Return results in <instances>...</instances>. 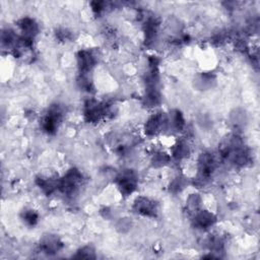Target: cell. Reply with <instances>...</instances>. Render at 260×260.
<instances>
[{
  "label": "cell",
  "mask_w": 260,
  "mask_h": 260,
  "mask_svg": "<svg viewBox=\"0 0 260 260\" xmlns=\"http://www.w3.org/2000/svg\"><path fill=\"white\" fill-rule=\"evenodd\" d=\"M82 181L81 173L76 169L69 170L58 183V189L64 194H72L80 186Z\"/></svg>",
  "instance_id": "cell-1"
},
{
  "label": "cell",
  "mask_w": 260,
  "mask_h": 260,
  "mask_svg": "<svg viewBox=\"0 0 260 260\" xmlns=\"http://www.w3.org/2000/svg\"><path fill=\"white\" fill-rule=\"evenodd\" d=\"M61 119H62L61 108L58 105L51 106L41 122L44 131L50 134L54 133L57 130Z\"/></svg>",
  "instance_id": "cell-2"
},
{
  "label": "cell",
  "mask_w": 260,
  "mask_h": 260,
  "mask_svg": "<svg viewBox=\"0 0 260 260\" xmlns=\"http://www.w3.org/2000/svg\"><path fill=\"white\" fill-rule=\"evenodd\" d=\"M168 127L167 117L161 113L153 114L145 123V133L148 136H153Z\"/></svg>",
  "instance_id": "cell-3"
},
{
  "label": "cell",
  "mask_w": 260,
  "mask_h": 260,
  "mask_svg": "<svg viewBox=\"0 0 260 260\" xmlns=\"http://www.w3.org/2000/svg\"><path fill=\"white\" fill-rule=\"evenodd\" d=\"M117 186L121 194L128 196L136 188V179L131 172H124L117 178Z\"/></svg>",
  "instance_id": "cell-4"
},
{
  "label": "cell",
  "mask_w": 260,
  "mask_h": 260,
  "mask_svg": "<svg viewBox=\"0 0 260 260\" xmlns=\"http://www.w3.org/2000/svg\"><path fill=\"white\" fill-rule=\"evenodd\" d=\"M134 209L142 215L154 216L156 213V204L147 197H138L134 202Z\"/></svg>",
  "instance_id": "cell-5"
},
{
  "label": "cell",
  "mask_w": 260,
  "mask_h": 260,
  "mask_svg": "<svg viewBox=\"0 0 260 260\" xmlns=\"http://www.w3.org/2000/svg\"><path fill=\"white\" fill-rule=\"evenodd\" d=\"M62 248V242L57 236H44L40 242V249L46 254H55Z\"/></svg>",
  "instance_id": "cell-6"
},
{
  "label": "cell",
  "mask_w": 260,
  "mask_h": 260,
  "mask_svg": "<svg viewBox=\"0 0 260 260\" xmlns=\"http://www.w3.org/2000/svg\"><path fill=\"white\" fill-rule=\"evenodd\" d=\"M95 64L94 56L86 50L79 51L77 54V65L81 74L88 73Z\"/></svg>",
  "instance_id": "cell-7"
},
{
  "label": "cell",
  "mask_w": 260,
  "mask_h": 260,
  "mask_svg": "<svg viewBox=\"0 0 260 260\" xmlns=\"http://www.w3.org/2000/svg\"><path fill=\"white\" fill-rule=\"evenodd\" d=\"M215 216L213 213L207 211V210H197L194 212V225L198 229H208L215 222Z\"/></svg>",
  "instance_id": "cell-8"
},
{
  "label": "cell",
  "mask_w": 260,
  "mask_h": 260,
  "mask_svg": "<svg viewBox=\"0 0 260 260\" xmlns=\"http://www.w3.org/2000/svg\"><path fill=\"white\" fill-rule=\"evenodd\" d=\"M17 25L22 34L21 38L32 41V38L38 31V25L35 20L29 17H24L18 21Z\"/></svg>",
  "instance_id": "cell-9"
},
{
  "label": "cell",
  "mask_w": 260,
  "mask_h": 260,
  "mask_svg": "<svg viewBox=\"0 0 260 260\" xmlns=\"http://www.w3.org/2000/svg\"><path fill=\"white\" fill-rule=\"evenodd\" d=\"M58 183L59 180L56 181L54 178L51 177H40L37 179L38 186L46 194H51L56 189H58Z\"/></svg>",
  "instance_id": "cell-10"
},
{
  "label": "cell",
  "mask_w": 260,
  "mask_h": 260,
  "mask_svg": "<svg viewBox=\"0 0 260 260\" xmlns=\"http://www.w3.org/2000/svg\"><path fill=\"white\" fill-rule=\"evenodd\" d=\"M167 123L168 127L174 131H181L185 127V120L179 111H174L172 114H170V117L167 118Z\"/></svg>",
  "instance_id": "cell-11"
},
{
  "label": "cell",
  "mask_w": 260,
  "mask_h": 260,
  "mask_svg": "<svg viewBox=\"0 0 260 260\" xmlns=\"http://www.w3.org/2000/svg\"><path fill=\"white\" fill-rule=\"evenodd\" d=\"M172 152H173V155L177 159H182V158L188 156V154L190 153V148L186 141L181 140L174 146Z\"/></svg>",
  "instance_id": "cell-12"
},
{
  "label": "cell",
  "mask_w": 260,
  "mask_h": 260,
  "mask_svg": "<svg viewBox=\"0 0 260 260\" xmlns=\"http://www.w3.org/2000/svg\"><path fill=\"white\" fill-rule=\"evenodd\" d=\"M21 218L28 225H35L38 221V214L34 210H25L22 212Z\"/></svg>",
  "instance_id": "cell-13"
},
{
  "label": "cell",
  "mask_w": 260,
  "mask_h": 260,
  "mask_svg": "<svg viewBox=\"0 0 260 260\" xmlns=\"http://www.w3.org/2000/svg\"><path fill=\"white\" fill-rule=\"evenodd\" d=\"M168 161H169V156L165 152H156L152 158V162L155 166H164Z\"/></svg>",
  "instance_id": "cell-14"
},
{
  "label": "cell",
  "mask_w": 260,
  "mask_h": 260,
  "mask_svg": "<svg viewBox=\"0 0 260 260\" xmlns=\"http://www.w3.org/2000/svg\"><path fill=\"white\" fill-rule=\"evenodd\" d=\"M78 258H93L94 257V250L91 247H83L77 252Z\"/></svg>",
  "instance_id": "cell-15"
},
{
  "label": "cell",
  "mask_w": 260,
  "mask_h": 260,
  "mask_svg": "<svg viewBox=\"0 0 260 260\" xmlns=\"http://www.w3.org/2000/svg\"><path fill=\"white\" fill-rule=\"evenodd\" d=\"M200 204V198L197 195H192L188 199V207L191 209V211L196 212L198 210V206Z\"/></svg>",
  "instance_id": "cell-16"
}]
</instances>
